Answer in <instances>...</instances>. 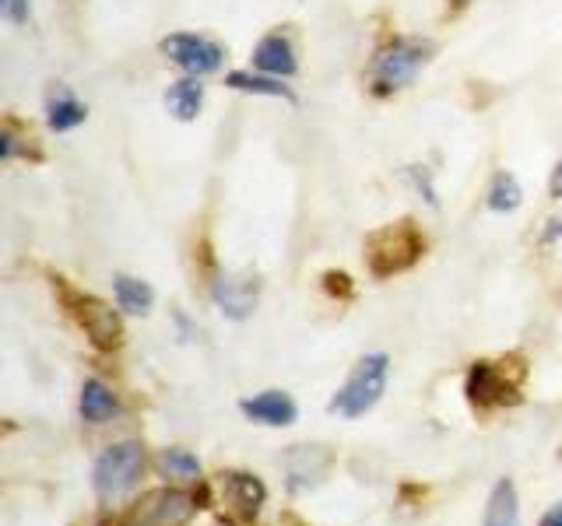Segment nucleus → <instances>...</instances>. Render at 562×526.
<instances>
[{"instance_id": "nucleus-1", "label": "nucleus", "mask_w": 562, "mask_h": 526, "mask_svg": "<svg viewBox=\"0 0 562 526\" xmlns=\"http://www.w3.org/2000/svg\"><path fill=\"white\" fill-rule=\"evenodd\" d=\"M422 249H426V239H422V232H418L411 221L387 225V228H380L376 235H369V242H366L369 271H373L376 278L401 274V271H408L418 256H422Z\"/></svg>"}, {"instance_id": "nucleus-2", "label": "nucleus", "mask_w": 562, "mask_h": 526, "mask_svg": "<svg viewBox=\"0 0 562 526\" xmlns=\"http://www.w3.org/2000/svg\"><path fill=\"white\" fill-rule=\"evenodd\" d=\"M387 372H390L387 355H366L352 369V376L345 379L338 397L331 400V411L341 414V418H359V414L373 411L376 400L387 390Z\"/></svg>"}, {"instance_id": "nucleus-3", "label": "nucleus", "mask_w": 562, "mask_h": 526, "mask_svg": "<svg viewBox=\"0 0 562 526\" xmlns=\"http://www.w3.org/2000/svg\"><path fill=\"white\" fill-rule=\"evenodd\" d=\"M429 60V43L422 39H394L387 43L369 64V81L376 95H390L404 88L418 74V67Z\"/></svg>"}, {"instance_id": "nucleus-4", "label": "nucleus", "mask_w": 562, "mask_h": 526, "mask_svg": "<svg viewBox=\"0 0 562 526\" xmlns=\"http://www.w3.org/2000/svg\"><path fill=\"white\" fill-rule=\"evenodd\" d=\"M145 470V449L137 442H116L95 463V491L102 498H120L137 484Z\"/></svg>"}, {"instance_id": "nucleus-5", "label": "nucleus", "mask_w": 562, "mask_h": 526, "mask_svg": "<svg viewBox=\"0 0 562 526\" xmlns=\"http://www.w3.org/2000/svg\"><path fill=\"white\" fill-rule=\"evenodd\" d=\"M169 60H173L180 71H187L190 78H204V74H215L225 60V50L218 43L204 36H194V32H176V36H166L159 46Z\"/></svg>"}, {"instance_id": "nucleus-6", "label": "nucleus", "mask_w": 562, "mask_h": 526, "mask_svg": "<svg viewBox=\"0 0 562 526\" xmlns=\"http://www.w3.org/2000/svg\"><path fill=\"white\" fill-rule=\"evenodd\" d=\"M190 516H194V498L183 495V491L162 488L137 505L130 526H183Z\"/></svg>"}, {"instance_id": "nucleus-7", "label": "nucleus", "mask_w": 562, "mask_h": 526, "mask_svg": "<svg viewBox=\"0 0 562 526\" xmlns=\"http://www.w3.org/2000/svg\"><path fill=\"white\" fill-rule=\"evenodd\" d=\"M211 299L218 302L225 316L232 320H246L257 309L260 299V281L253 274H218L211 281Z\"/></svg>"}, {"instance_id": "nucleus-8", "label": "nucleus", "mask_w": 562, "mask_h": 526, "mask_svg": "<svg viewBox=\"0 0 562 526\" xmlns=\"http://www.w3.org/2000/svg\"><path fill=\"white\" fill-rule=\"evenodd\" d=\"M74 313H78V323L85 327V334L92 337L95 348H102V351L120 348L123 323L113 306H106V302H99V299H81Z\"/></svg>"}, {"instance_id": "nucleus-9", "label": "nucleus", "mask_w": 562, "mask_h": 526, "mask_svg": "<svg viewBox=\"0 0 562 526\" xmlns=\"http://www.w3.org/2000/svg\"><path fill=\"white\" fill-rule=\"evenodd\" d=\"M253 67L260 74H271V78H292L299 71L296 46L285 32H271L253 46Z\"/></svg>"}, {"instance_id": "nucleus-10", "label": "nucleus", "mask_w": 562, "mask_h": 526, "mask_svg": "<svg viewBox=\"0 0 562 526\" xmlns=\"http://www.w3.org/2000/svg\"><path fill=\"white\" fill-rule=\"evenodd\" d=\"M468 397L475 404L489 407V404H513L517 400V390L503 379V372L492 362H478L475 369L468 372Z\"/></svg>"}, {"instance_id": "nucleus-11", "label": "nucleus", "mask_w": 562, "mask_h": 526, "mask_svg": "<svg viewBox=\"0 0 562 526\" xmlns=\"http://www.w3.org/2000/svg\"><path fill=\"white\" fill-rule=\"evenodd\" d=\"M239 411L246 414L250 421H260V425H292L296 421V400L289 397V393L281 390H267V393H257V397L243 400L239 404Z\"/></svg>"}, {"instance_id": "nucleus-12", "label": "nucleus", "mask_w": 562, "mask_h": 526, "mask_svg": "<svg viewBox=\"0 0 562 526\" xmlns=\"http://www.w3.org/2000/svg\"><path fill=\"white\" fill-rule=\"evenodd\" d=\"M289 467V488L292 491H303L310 484H317L327 470V453L320 446H296L285 460Z\"/></svg>"}, {"instance_id": "nucleus-13", "label": "nucleus", "mask_w": 562, "mask_h": 526, "mask_svg": "<svg viewBox=\"0 0 562 526\" xmlns=\"http://www.w3.org/2000/svg\"><path fill=\"white\" fill-rule=\"evenodd\" d=\"M88 120V109L74 99L67 88H57V92L46 99V123H50L53 134H67V130L81 127Z\"/></svg>"}, {"instance_id": "nucleus-14", "label": "nucleus", "mask_w": 562, "mask_h": 526, "mask_svg": "<svg viewBox=\"0 0 562 526\" xmlns=\"http://www.w3.org/2000/svg\"><path fill=\"white\" fill-rule=\"evenodd\" d=\"M201 106H204V85L197 78H183V81H176V85H169V92H166L169 116H176L180 123H190L201 116Z\"/></svg>"}, {"instance_id": "nucleus-15", "label": "nucleus", "mask_w": 562, "mask_h": 526, "mask_svg": "<svg viewBox=\"0 0 562 526\" xmlns=\"http://www.w3.org/2000/svg\"><path fill=\"white\" fill-rule=\"evenodd\" d=\"M482 526H520V502H517V488H513L510 477H503V481L492 488Z\"/></svg>"}, {"instance_id": "nucleus-16", "label": "nucleus", "mask_w": 562, "mask_h": 526, "mask_svg": "<svg viewBox=\"0 0 562 526\" xmlns=\"http://www.w3.org/2000/svg\"><path fill=\"white\" fill-rule=\"evenodd\" d=\"M116 411H120V404H116L113 390L99 379H85V386H81V418L92 421V425H102V421L116 418Z\"/></svg>"}, {"instance_id": "nucleus-17", "label": "nucleus", "mask_w": 562, "mask_h": 526, "mask_svg": "<svg viewBox=\"0 0 562 526\" xmlns=\"http://www.w3.org/2000/svg\"><path fill=\"white\" fill-rule=\"evenodd\" d=\"M225 85H229L232 92H246V95H267V99H285V102L296 99V95H292V88L281 85V78H271V74L232 71L229 78H225Z\"/></svg>"}, {"instance_id": "nucleus-18", "label": "nucleus", "mask_w": 562, "mask_h": 526, "mask_svg": "<svg viewBox=\"0 0 562 526\" xmlns=\"http://www.w3.org/2000/svg\"><path fill=\"white\" fill-rule=\"evenodd\" d=\"M113 292H116V306H120L123 313H134V316H145L148 309H152V302H155L152 288H148L145 281L127 278V274L113 278Z\"/></svg>"}, {"instance_id": "nucleus-19", "label": "nucleus", "mask_w": 562, "mask_h": 526, "mask_svg": "<svg viewBox=\"0 0 562 526\" xmlns=\"http://www.w3.org/2000/svg\"><path fill=\"white\" fill-rule=\"evenodd\" d=\"M225 491H229V498L239 505V509L246 512V516H253V512L260 509V502H264V484L257 481L253 474H239V470H232V474L222 477Z\"/></svg>"}, {"instance_id": "nucleus-20", "label": "nucleus", "mask_w": 562, "mask_h": 526, "mask_svg": "<svg viewBox=\"0 0 562 526\" xmlns=\"http://www.w3.org/2000/svg\"><path fill=\"white\" fill-rule=\"evenodd\" d=\"M520 200H524V190H520L517 176L513 172H499L496 179H492V190H489V207L499 214L506 211H517Z\"/></svg>"}, {"instance_id": "nucleus-21", "label": "nucleus", "mask_w": 562, "mask_h": 526, "mask_svg": "<svg viewBox=\"0 0 562 526\" xmlns=\"http://www.w3.org/2000/svg\"><path fill=\"white\" fill-rule=\"evenodd\" d=\"M162 467H166L173 477H197L201 474V463H197V456L187 453V449H166V453H162Z\"/></svg>"}, {"instance_id": "nucleus-22", "label": "nucleus", "mask_w": 562, "mask_h": 526, "mask_svg": "<svg viewBox=\"0 0 562 526\" xmlns=\"http://www.w3.org/2000/svg\"><path fill=\"white\" fill-rule=\"evenodd\" d=\"M0 15L11 25H25L29 22V0H0Z\"/></svg>"}, {"instance_id": "nucleus-23", "label": "nucleus", "mask_w": 562, "mask_h": 526, "mask_svg": "<svg viewBox=\"0 0 562 526\" xmlns=\"http://www.w3.org/2000/svg\"><path fill=\"white\" fill-rule=\"evenodd\" d=\"M0 158L4 162L15 158V134H11V127H4V134H0Z\"/></svg>"}, {"instance_id": "nucleus-24", "label": "nucleus", "mask_w": 562, "mask_h": 526, "mask_svg": "<svg viewBox=\"0 0 562 526\" xmlns=\"http://www.w3.org/2000/svg\"><path fill=\"white\" fill-rule=\"evenodd\" d=\"M327 292H341V295H348V292H352V288H348V274H327Z\"/></svg>"}, {"instance_id": "nucleus-25", "label": "nucleus", "mask_w": 562, "mask_h": 526, "mask_svg": "<svg viewBox=\"0 0 562 526\" xmlns=\"http://www.w3.org/2000/svg\"><path fill=\"white\" fill-rule=\"evenodd\" d=\"M541 526H562V502L555 505L552 512H545V519H541Z\"/></svg>"}, {"instance_id": "nucleus-26", "label": "nucleus", "mask_w": 562, "mask_h": 526, "mask_svg": "<svg viewBox=\"0 0 562 526\" xmlns=\"http://www.w3.org/2000/svg\"><path fill=\"white\" fill-rule=\"evenodd\" d=\"M552 197L562 200V162L555 165V176H552Z\"/></svg>"}, {"instance_id": "nucleus-27", "label": "nucleus", "mask_w": 562, "mask_h": 526, "mask_svg": "<svg viewBox=\"0 0 562 526\" xmlns=\"http://www.w3.org/2000/svg\"><path fill=\"white\" fill-rule=\"evenodd\" d=\"M450 4H454V8H468L471 0H450Z\"/></svg>"}]
</instances>
